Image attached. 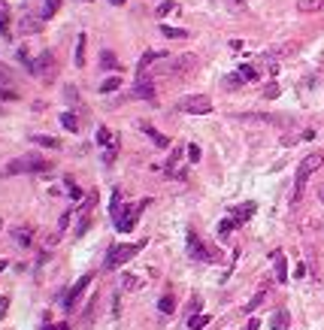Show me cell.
I'll use <instances>...</instances> for the list:
<instances>
[{
    "instance_id": "cell-1",
    "label": "cell",
    "mask_w": 324,
    "mask_h": 330,
    "mask_svg": "<svg viewBox=\"0 0 324 330\" xmlns=\"http://www.w3.org/2000/svg\"><path fill=\"white\" fill-rule=\"evenodd\" d=\"M324 164V154L321 152H312V154H306V158L300 161V167H297V176H294V194H291V203H297L300 197H303V188H306V182H309V176Z\"/></svg>"
},
{
    "instance_id": "cell-2",
    "label": "cell",
    "mask_w": 324,
    "mask_h": 330,
    "mask_svg": "<svg viewBox=\"0 0 324 330\" xmlns=\"http://www.w3.org/2000/svg\"><path fill=\"white\" fill-rule=\"evenodd\" d=\"M52 164L46 158H40V154H25V158H15L6 164V173L9 176H15V173H49Z\"/></svg>"
},
{
    "instance_id": "cell-3",
    "label": "cell",
    "mask_w": 324,
    "mask_h": 330,
    "mask_svg": "<svg viewBox=\"0 0 324 330\" xmlns=\"http://www.w3.org/2000/svg\"><path fill=\"white\" fill-rule=\"evenodd\" d=\"M142 249V242H134V246H128V242H118V246L109 249V254H106V264L103 270H118L121 264H128V260Z\"/></svg>"
},
{
    "instance_id": "cell-4",
    "label": "cell",
    "mask_w": 324,
    "mask_h": 330,
    "mask_svg": "<svg viewBox=\"0 0 324 330\" xmlns=\"http://www.w3.org/2000/svg\"><path fill=\"white\" fill-rule=\"evenodd\" d=\"M146 206H149V200H139L136 206H128V209H121L112 221H115V228L121 230V233H131L134 228H136V218H139V212L142 209H146Z\"/></svg>"
},
{
    "instance_id": "cell-5",
    "label": "cell",
    "mask_w": 324,
    "mask_h": 330,
    "mask_svg": "<svg viewBox=\"0 0 324 330\" xmlns=\"http://www.w3.org/2000/svg\"><path fill=\"white\" fill-rule=\"evenodd\" d=\"M179 109H182L185 115H209L212 112V100L206 94H191V97L179 100Z\"/></svg>"
},
{
    "instance_id": "cell-6",
    "label": "cell",
    "mask_w": 324,
    "mask_h": 330,
    "mask_svg": "<svg viewBox=\"0 0 324 330\" xmlns=\"http://www.w3.org/2000/svg\"><path fill=\"white\" fill-rule=\"evenodd\" d=\"M25 67L33 73V76H40V79H52L55 76V55H52V51H43V55L37 58V61H25Z\"/></svg>"
},
{
    "instance_id": "cell-7",
    "label": "cell",
    "mask_w": 324,
    "mask_h": 330,
    "mask_svg": "<svg viewBox=\"0 0 324 330\" xmlns=\"http://www.w3.org/2000/svg\"><path fill=\"white\" fill-rule=\"evenodd\" d=\"M188 254H191L194 260H203V264H212V260H215V252L206 249L203 242H200V236H197L194 230L188 233Z\"/></svg>"
},
{
    "instance_id": "cell-8",
    "label": "cell",
    "mask_w": 324,
    "mask_h": 330,
    "mask_svg": "<svg viewBox=\"0 0 324 330\" xmlns=\"http://www.w3.org/2000/svg\"><path fill=\"white\" fill-rule=\"evenodd\" d=\"M91 279H94V276H91V273H85V276H82V279H79V282H76L73 288H70V291H67V297H64V306H67V309H73V306H76V300H79V297H82V294H85V288H88V285H91Z\"/></svg>"
},
{
    "instance_id": "cell-9",
    "label": "cell",
    "mask_w": 324,
    "mask_h": 330,
    "mask_svg": "<svg viewBox=\"0 0 324 330\" xmlns=\"http://www.w3.org/2000/svg\"><path fill=\"white\" fill-rule=\"evenodd\" d=\"M182 146H179V149H173V154H170V161H167V176H179V179H182L185 176V170H182Z\"/></svg>"
},
{
    "instance_id": "cell-10",
    "label": "cell",
    "mask_w": 324,
    "mask_h": 330,
    "mask_svg": "<svg viewBox=\"0 0 324 330\" xmlns=\"http://www.w3.org/2000/svg\"><path fill=\"white\" fill-rule=\"evenodd\" d=\"M131 97H136V100H155V85H152V79H142L139 76V82H136V88L131 91Z\"/></svg>"
},
{
    "instance_id": "cell-11",
    "label": "cell",
    "mask_w": 324,
    "mask_h": 330,
    "mask_svg": "<svg viewBox=\"0 0 324 330\" xmlns=\"http://www.w3.org/2000/svg\"><path fill=\"white\" fill-rule=\"evenodd\" d=\"M255 209H258V203H251V200H248V203H243V206H237V209H233V215H230V218H233V224L248 221L251 215H255Z\"/></svg>"
},
{
    "instance_id": "cell-12",
    "label": "cell",
    "mask_w": 324,
    "mask_h": 330,
    "mask_svg": "<svg viewBox=\"0 0 324 330\" xmlns=\"http://www.w3.org/2000/svg\"><path fill=\"white\" fill-rule=\"evenodd\" d=\"M155 61H167V51H146V55L139 58V64H136V73L142 76V73H146V67H152Z\"/></svg>"
},
{
    "instance_id": "cell-13",
    "label": "cell",
    "mask_w": 324,
    "mask_h": 330,
    "mask_svg": "<svg viewBox=\"0 0 324 330\" xmlns=\"http://www.w3.org/2000/svg\"><path fill=\"white\" fill-rule=\"evenodd\" d=\"M142 130H146V133L152 136V143H155L158 149H170V140H167V136H164V133H161V130H155L152 125H142Z\"/></svg>"
},
{
    "instance_id": "cell-14",
    "label": "cell",
    "mask_w": 324,
    "mask_h": 330,
    "mask_svg": "<svg viewBox=\"0 0 324 330\" xmlns=\"http://www.w3.org/2000/svg\"><path fill=\"white\" fill-rule=\"evenodd\" d=\"M161 33H164L167 40H188L191 37L185 27H170V25H161Z\"/></svg>"
},
{
    "instance_id": "cell-15",
    "label": "cell",
    "mask_w": 324,
    "mask_h": 330,
    "mask_svg": "<svg viewBox=\"0 0 324 330\" xmlns=\"http://www.w3.org/2000/svg\"><path fill=\"white\" fill-rule=\"evenodd\" d=\"M288 324H291V315H288V309H279L276 315H273V321H270V327H273V330H288Z\"/></svg>"
},
{
    "instance_id": "cell-16",
    "label": "cell",
    "mask_w": 324,
    "mask_h": 330,
    "mask_svg": "<svg viewBox=\"0 0 324 330\" xmlns=\"http://www.w3.org/2000/svg\"><path fill=\"white\" fill-rule=\"evenodd\" d=\"M297 9L300 12H318V9H324V0H297Z\"/></svg>"
},
{
    "instance_id": "cell-17",
    "label": "cell",
    "mask_w": 324,
    "mask_h": 330,
    "mask_svg": "<svg viewBox=\"0 0 324 330\" xmlns=\"http://www.w3.org/2000/svg\"><path fill=\"white\" fill-rule=\"evenodd\" d=\"M85 43H88V37L79 33L76 37V67H85Z\"/></svg>"
},
{
    "instance_id": "cell-18",
    "label": "cell",
    "mask_w": 324,
    "mask_h": 330,
    "mask_svg": "<svg viewBox=\"0 0 324 330\" xmlns=\"http://www.w3.org/2000/svg\"><path fill=\"white\" fill-rule=\"evenodd\" d=\"M12 236H15V242H19V246H30V242H33V239H30V236H33L30 228H15Z\"/></svg>"
},
{
    "instance_id": "cell-19",
    "label": "cell",
    "mask_w": 324,
    "mask_h": 330,
    "mask_svg": "<svg viewBox=\"0 0 324 330\" xmlns=\"http://www.w3.org/2000/svg\"><path fill=\"white\" fill-rule=\"evenodd\" d=\"M276 279L285 285L288 282V260L282 257V254H276Z\"/></svg>"
},
{
    "instance_id": "cell-20",
    "label": "cell",
    "mask_w": 324,
    "mask_h": 330,
    "mask_svg": "<svg viewBox=\"0 0 324 330\" xmlns=\"http://www.w3.org/2000/svg\"><path fill=\"white\" fill-rule=\"evenodd\" d=\"M118 88H121V79H118V76H109L97 91H100V94H112V91H118Z\"/></svg>"
},
{
    "instance_id": "cell-21",
    "label": "cell",
    "mask_w": 324,
    "mask_h": 330,
    "mask_svg": "<svg viewBox=\"0 0 324 330\" xmlns=\"http://www.w3.org/2000/svg\"><path fill=\"white\" fill-rule=\"evenodd\" d=\"M115 140H112V133H109V127H106V125H100L97 127V146H106V149H109Z\"/></svg>"
},
{
    "instance_id": "cell-22",
    "label": "cell",
    "mask_w": 324,
    "mask_h": 330,
    "mask_svg": "<svg viewBox=\"0 0 324 330\" xmlns=\"http://www.w3.org/2000/svg\"><path fill=\"white\" fill-rule=\"evenodd\" d=\"M237 73H240L243 82H251V79H258V67H255V64H243Z\"/></svg>"
},
{
    "instance_id": "cell-23",
    "label": "cell",
    "mask_w": 324,
    "mask_h": 330,
    "mask_svg": "<svg viewBox=\"0 0 324 330\" xmlns=\"http://www.w3.org/2000/svg\"><path fill=\"white\" fill-rule=\"evenodd\" d=\"M61 6V0H43V12H40V19H52V15L58 12Z\"/></svg>"
},
{
    "instance_id": "cell-24",
    "label": "cell",
    "mask_w": 324,
    "mask_h": 330,
    "mask_svg": "<svg viewBox=\"0 0 324 330\" xmlns=\"http://www.w3.org/2000/svg\"><path fill=\"white\" fill-rule=\"evenodd\" d=\"M61 125H64L67 130H73V133H76V130H79V118H76L73 112H61Z\"/></svg>"
},
{
    "instance_id": "cell-25",
    "label": "cell",
    "mask_w": 324,
    "mask_h": 330,
    "mask_svg": "<svg viewBox=\"0 0 324 330\" xmlns=\"http://www.w3.org/2000/svg\"><path fill=\"white\" fill-rule=\"evenodd\" d=\"M173 12H179V3H176V0H164V3L158 6V15H161V19H167V15H173Z\"/></svg>"
},
{
    "instance_id": "cell-26",
    "label": "cell",
    "mask_w": 324,
    "mask_h": 330,
    "mask_svg": "<svg viewBox=\"0 0 324 330\" xmlns=\"http://www.w3.org/2000/svg\"><path fill=\"white\" fill-rule=\"evenodd\" d=\"M30 140L37 143V146H49V149H58V146H61L55 136H46V133H37V136H30Z\"/></svg>"
},
{
    "instance_id": "cell-27",
    "label": "cell",
    "mask_w": 324,
    "mask_h": 330,
    "mask_svg": "<svg viewBox=\"0 0 324 330\" xmlns=\"http://www.w3.org/2000/svg\"><path fill=\"white\" fill-rule=\"evenodd\" d=\"M264 297H267V291H258L255 297H251V300L245 303V309H243V312H248V315H251V312H255V309H258V306L264 303Z\"/></svg>"
},
{
    "instance_id": "cell-28",
    "label": "cell",
    "mask_w": 324,
    "mask_h": 330,
    "mask_svg": "<svg viewBox=\"0 0 324 330\" xmlns=\"http://www.w3.org/2000/svg\"><path fill=\"white\" fill-rule=\"evenodd\" d=\"M64 185H67V194H70V197H73V200H82V188H79V185H76L73 179H70V176L64 179Z\"/></svg>"
},
{
    "instance_id": "cell-29",
    "label": "cell",
    "mask_w": 324,
    "mask_h": 330,
    "mask_svg": "<svg viewBox=\"0 0 324 330\" xmlns=\"http://www.w3.org/2000/svg\"><path fill=\"white\" fill-rule=\"evenodd\" d=\"M206 324H209V315H191V318H188V327H191V330H203Z\"/></svg>"
},
{
    "instance_id": "cell-30",
    "label": "cell",
    "mask_w": 324,
    "mask_h": 330,
    "mask_svg": "<svg viewBox=\"0 0 324 330\" xmlns=\"http://www.w3.org/2000/svg\"><path fill=\"white\" fill-rule=\"evenodd\" d=\"M100 64H103V70H115V67H118V61H115L112 51H103V55H100Z\"/></svg>"
},
{
    "instance_id": "cell-31",
    "label": "cell",
    "mask_w": 324,
    "mask_h": 330,
    "mask_svg": "<svg viewBox=\"0 0 324 330\" xmlns=\"http://www.w3.org/2000/svg\"><path fill=\"white\" fill-rule=\"evenodd\" d=\"M0 100H19V91H15V85H0Z\"/></svg>"
},
{
    "instance_id": "cell-32",
    "label": "cell",
    "mask_w": 324,
    "mask_h": 330,
    "mask_svg": "<svg viewBox=\"0 0 324 330\" xmlns=\"http://www.w3.org/2000/svg\"><path fill=\"white\" fill-rule=\"evenodd\" d=\"M158 309L164 312V315H170V312L176 309V303H173V297H170V294H167V297H161V300H158Z\"/></svg>"
},
{
    "instance_id": "cell-33",
    "label": "cell",
    "mask_w": 324,
    "mask_h": 330,
    "mask_svg": "<svg viewBox=\"0 0 324 330\" xmlns=\"http://www.w3.org/2000/svg\"><path fill=\"white\" fill-rule=\"evenodd\" d=\"M121 282H124V288H128V291H136L139 288V279H136V276H131V273H124Z\"/></svg>"
},
{
    "instance_id": "cell-34",
    "label": "cell",
    "mask_w": 324,
    "mask_h": 330,
    "mask_svg": "<svg viewBox=\"0 0 324 330\" xmlns=\"http://www.w3.org/2000/svg\"><path fill=\"white\" fill-rule=\"evenodd\" d=\"M115 154H118V140H115V143H112L109 149L103 152V164H112V161H115Z\"/></svg>"
},
{
    "instance_id": "cell-35",
    "label": "cell",
    "mask_w": 324,
    "mask_h": 330,
    "mask_svg": "<svg viewBox=\"0 0 324 330\" xmlns=\"http://www.w3.org/2000/svg\"><path fill=\"white\" fill-rule=\"evenodd\" d=\"M88 228H91V215L85 212V215H82V221H79V228H76V236H85V230H88Z\"/></svg>"
},
{
    "instance_id": "cell-36",
    "label": "cell",
    "mask_w": 324,
    "mask_h": 330,
    "mask_svg": "<svg viewBox=\"0 0 324 330\" xmlns=\"http://www.w3.org/2000/svg\"><path fill=\"white\" fill-rule=\"evenodd\" d=\"M109 212H112V218L121 212V191H115V194H112V206H109Z\"/></svg>"
},
{
    "instance_id": "cell-37",
    "label": "cell",
    "mask_w": 324,
    "mask_h": 330,
    "mask_svg": "<svg viewBox=\"0 0 324 330\" xmlns=\"http://www.w3.org/2000/svg\"><path fill=\"white\" fill-rule=\"evenodd\" d=\"M233 228H237V224H233V218H224V221H221V224H218V233H221V236H224V233H230V230H233Z\"/></svg>"
},
{
    "instance_id": "cell-38",
    "label": "cell",
    "mask_w": 324,
    "mask_h": 330,
    "mask_svg": "<svg viewBox=\"0 0 324 330\" xmlns=\"http://www.w3.org/2000/svg\"><path fill=\"white\" fill-rule=\"evenodd\" d=\"M264 97H270V100H273V97H279V85H276V82H270L267 88H264Z\"/></svg>"
},
{
    "instance_id": "cell-39",
    "label": "cell",
    "mask_w": 324,
    "mask_h": 330,
    "mask_svg": "<svg viewBox=\"0 0 324 330\" xmlns=\"http://www.w3.org/2000/svg\"><path fill=\"white\" fill-rule=\"evenodd\" d=\"M0 85H12V73L6 70L3 64H0Z\"/></svg>"
},
{
    "instance_id": "cell-40",
    "label": "cell",
    "mask_w": 324,
    "mask_h": 330,
    "mask_svg": "<svg viewBox=\"0 0 324 330\" xmlns=\"http://www.w3.org/2000/svg\"><path fill=\"white\" fill-rule=\"evenodd\" d=\"M22 30L33 33V30H40V22H30V19H22Z\"/></svg>"
},
{
    "instance_id": "cell-41",
    "label": "cell",
    "mask_w": 324,
    "mask_h": 330,
    "mask_svg": "<svg viewBox=\"0 0 324 330\" xmlns=\"http://www.w3.org/2000/svg\"><path fill=\"white\" fill-rule=\"evenodd\" d=\"M188 161H191V164L200 161V149H197V146H188Z\"/></svg>"
},
{
    "instance_id": "cell-42",
    "label": "cell",
    "mask_w": 324,
    "mask_h": 330,
    "mask_svg": "<svg viewBox=\"0 0 324 330\" xmlns=\"http://www.w3.org/2000/svg\"><path fill=\"white\" fill-rule=\"evenodd\" d=\"M70 212H73V209H70ZM70 212H64V215H61V221H58V230H67V224H70Z\"/></svg>"
},
{
    "instance_id": "cell-43",
    "label": "cell",
    "mask_w": 324,
    "mask_h": 330,
    "mask_svg": "<svg viewBox=\"0 0 324 330\" xmlns=\"http://www.w3.org/2000/svg\"><path fill=\"white\" fill-rule=\"evenodd\" d=\"M6 306H9V297H0V318L6 315Z\"/></svg>"
},
{
    "instance_id": "cell-44",
    "label": "cell",
    "mask_w": 324,
    "mask_h": 330,
    "mask_svg": "<svg viewBox=\"0 0 324 330\" xmlns=\"http://www.w3.org/2000/svg\"><path fill=\"white\" fill-rule=\"evenodd\" d=\"M258 327H261V321H258V318H251V321H248L243 330H258Z\"/></svg>"
},
{
    "instance_id": "cell-45",
    "label": "cell",
    "mask_w": 324,
    "mask_h": 330,
    "mask_svg": "<svg viewBox=\"0 0 324 330\" xmlns=\"http://www.w3.org/2000/svg\"><path fill=\"white\" fill-rule=\"evenodd\" d=\"M0 33H6V15L0 12Z\"/></svg>"
},
{
    "instance_id": "cell-46",
    "label": "cell",
    "mask_w": 324,
    "mask_h": 330,
    "mask_svg": "<svg viewBox=\"0 0 324 330\" xmlns=\"http://www.w3.org/2000/svg\"><path fill=\"white\" fill-rule=\"evenodd\" d=\"M109 3H112V6H121V3H124V0H109Z\"/></svg>"
},
{
    "instance_id": "cell-47",
    "label": "cell",
    "mask_w": 324,
    "mask_h": 330,
    "mask_svg": "<svg viewBox=\"0 0 324 330\" xmlns=\"http://www.w3.org/2000/svg\"><path fill=\"white\" fill-rule=\"evenodd\" d=\"M6 270V260H0V273H3Z\"/></svg>"
},
{
    "instance_id": "cell-48",
    "label": "cell",
    "mask_w": 324,
    "mask_h": 330,
    "mask_svg": "<svg viewBox=\"0 0 324 330\" xmlns=\"http://www.w3.org/2000/svg\"><path fill=\"white\" fill-rule=\"evenodd\" d=\"M318 194H321V200H324V185H321V191H318Z\"/></svg>"
},
{
    "instance_id": "cell-49",
    "label": "cell",
    "mask_w": 324,
    "mask_h": 330,
    "mask_svg": "<svg viewBox=\"0 0 324 330\" xmlns=\"http://www.w3.org/2000/svg\"><path fill=\"white\" fill-rule=\"evenodd\" d=\"M233 3H243V0H233Z\"/></svg>"
}]
</instances>
